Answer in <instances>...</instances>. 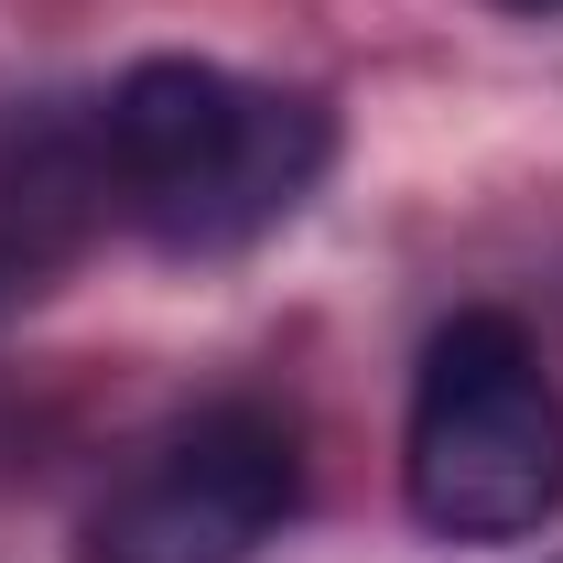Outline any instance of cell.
<instances>
[{"mask_svg":"<svg viewBox=\"0 0 563 563\" xmlns=\"http://www.w3.org/2000/svg\"><path fill=\"white\" fill-rule=\"evenodd\" d=\"M109 207H120V174H109V120L98 109L11 120L0 131V314L66 272Z\"/></svg>","mask_w":563,"mask_h":563,"instance_id":"cell-4","label":"cell"},{"mask_svg":"<svg viewBox=\"0 0 563 563\" xmlns=\"http://www.w3.org/2000/svg\"><path fill=\"white\" fill-rule=\"evenodd\" d=\"M401 498L433 542H531L563 509V390L520 314L477 303L433 325L412 368Z\"/></svg>","mask_w":563,"mask_h":563,"instance_id":"cell-2","label":"cell"},{"mask_svg":"<svg viewBox=\"0 0 563 563\" xmlns=\"http://www.w3.org/2000/svg\"><path fill=\"white\" fill-rule=\"evenodd\" d=\"M509 11H563V0H509Z\"/></svg>","mask_w":563,"mask_h":563,"instance_id":"cell-5","label":"cell"},{"mask_svg":"<svg viewBox=\"0 0 563 563\" xmlns=\"http://www.w3.org/2000/svg\"><path fill=\"white\" fill-rule=\"evenodd\" d=\"M303 498V433L272 401H207L87 509L76 563H250Z\"/></svg>","mask_w":563,"mask_h":563,"instance_id":"cell-3","label":"cell"},{"mask_svg":"<svg viewBox=\"0 0 563 563\" xmlns=\"http://www.w3.org/2000/svg\"><path fill=\"white\" fill-rule=\"evenodd\" d=\"M98 120H109L120 217L152 228L163 250H250L261 228H282L314 196V174L336 152L314 98L250 87L207 55H141Z\"/></svg>","mask_w":563,"mask_h":563,"instance_id":"cell-1","label":"cell"}]
</instances>
